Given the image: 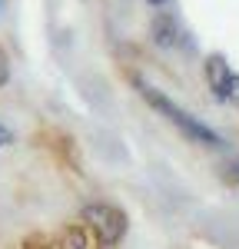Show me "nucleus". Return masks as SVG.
<instances>
[{"instance_id":"nucleus-10","label":"nucleus","mask_w":239,"mask_h":249,"mask_svg":"<svg viewBox=\"0 0 239 249\" xmlns=\"http://www.w3.org/2000/svg\"><path fill=\"white\" fill-rule=\"evenodd\" d=\"M150 3H153V7H166L170 0H150Z\"/></svg>"},{"instance_id":"nucleus-4","label":"nucleus","mask_w":239,"mask_h":249,"mask_svg":"<svg viewBox=\"0 0 239 249\" xmlns=\"http://www.w3.org/2000/svg\"><path fill=\"white\" fill-rule=\"evenodd\" d=\"M150 37H153V43L156 47H163V50H173V47H179V43H186V34H183V27H179V20L173 17V14H156L153 17V23H150Z\"/></svg>"},{"instance_id":"nucleus-2","label":"nucleus","mask_w":239,"mask_h":249,"mask_svg":"<svg viewBox=\"0 0 239 249\" xmlns=\"http://www.w3.org/2000/svg\"><path fill=\"white\" fill-rule=\"evenodd\" d=\"M80 223H86L93 230V236L100 239L103 249L117 246L120 239L126 236V226H130L126 213L120 210V206H113V203H86L80 210Z\"/></svg>"},{"instance_id":"nucleus-1","label":"nucleus","mask_w":239,"mask_h":249,"mask_svg":"<svg viewBox=\"0 0 239 249\" xmlns=\"http://www.w3.org/2000/svg\"><path fill=\"white\" fill-rule=\"evenodd\" d=\"M133 83H137L139 96H143V100H146V103H150V107H153L159 116H166V120H170V123H173V126H176L183 136H189L193 143L206 146V150H226V140H222V133H216L213 126H206L203 120H196L193 113H186L183 107H176V103L163 93V90L150 87L146 80H139V77L133 80Z\"/></svg>"},{"instance_id":"nucleus-11","label":"nucleus","mask_w":239,"mask_h":249,"mask_svg":"<svg viewBox=\"0 0 239 249\" xmlns=\"http://www.w3.org/2000/svg\"><path fill=\"white\" fill-rule=\"evenodd\" d=\"M233 170H236V176H239V160H236V163H233Z\"/></svg>"},{"instance_id":"nucleus-6","label":"nucleus","mask_w":239,"mask_h":249,"mask_svg":"<svg viewBox=\"0 0 239 249\" xmlns=\"http://www.w3.org/2000/svg\"><path fill=\"white\" fill-rule=\"evenodd\" d=\"M20 249H57L53 243H47V239H40V236H30V239H23Z\"/></svg>"},{"instance_id":"nucleus-5","label":"nucleus","mask_w":239,"mask_h":249,"mask_svg":"<svg viewBox=\"0 0 239 249\" xmlns=\"http://www.w3.org/2000/svg\"><path fill=\"white\" fill-rule=\"evenodd\" d=\"M57 249H103V246H100V239L93 236V230L86 223H70L60 232Z\"/></svg>"},{"instance_id":"nucleus-7","label":"nucleus","mask_w":239,"mask_h":249,"mask_svg":"<svg viewBox=\"0 0 239 249\" xmlns=\"http://www.w3.org/2000/svg\"><path fill=\"white\" fill-rule=\"evenodd\" d=\"M7 83H10V60L0 50V87H7Z\"/></svg>"},{"instance_id":"nucleus-8","label":"nucleus","mask_w":239,"mask_h":249,"mask_svg":"<svg viewBox=\"0 0 239 249\" xmlns=\"http://www.w3.org/2000/svg\"><path fill=\"white\" fill-rule=\"evenodd\" d=\"M10 143H14V130H10V126H3V123H0V150H7V146H10Z\"/></svg>"},{"instance_id":"nucleus-3","label":"nucleus","mask_w":239,"mask_h":249,"mask_svg":"<svg viewBox=\"0 0 239 249\" xmlns=\"http://www.w3.org/2000/svg\"><path fill=\"white\" fill-rule=\"evenodd\" d=\"M203 73H206V87L216 103H229V90H233V67L222 53H209L206 63H203Z\"/></svg>"},{"instance_id":"nucleus-9","label":"nucleus","mask_w":239,"mask_h":249,"mask_svg":"<svg viewBox=\"0 0 239 249\" xmlns=\"http://www.w3.org/2000/svg\"><path fill=\"white\" fill-rule=\"evenodd\" d=\"M229 103H233V107H239V73L233 77V90H229Z\"/></svg>"}]
</instances>
